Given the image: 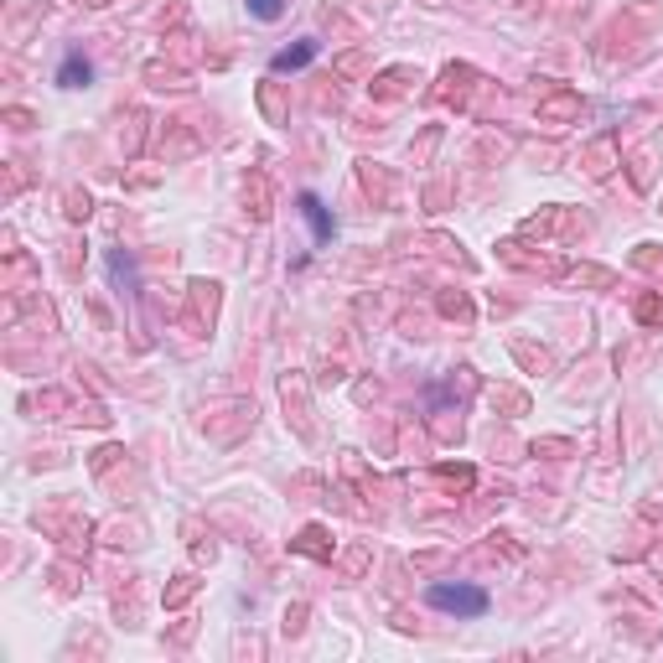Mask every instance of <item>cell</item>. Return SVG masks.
Wrapping results in <instances>:
<instances>
[{
	"label": "cell",
	"instance_id": "3957f363",
	"mask_svg": "<svg viewBox=\"0 0 663 663\" xmlns=\"http://www.w3.org/2000/svg\"><path fill=\"white\" fill-rule=\"evenodd\" d=\"M311 57H317V42H301V47L275 52V68H301V63H311Z\"/></svg>",
	"mask_w": 663,
	"mask_h": 663
},
{
	"label": "cell",
	"instance_id": "277c9868",
	"mask_svg": "<svg viewBox=\"0 0 663 663\" xmlns=\"http://www.w3.org/2000/svg\"><path fill=\"white\" fill-rule=\"evenodd\" d=\"M57 83H68V89H78V83H89V63H83V57H68V63H63V73H57Z\"/></svg>",
	"mask_w": 663,
	"mask_h": 663
},
{
	"label": "cell",
	"instance_id": "5b68a950",
	"mask_svg": "<svg viewBox=\"0 0 663 663\" xmlns=\"http://www.w3.org/2000/svg\"><path fill=\"white\" fill-rule=\"evenodd\" d=\"M285 11V0H249V16H259V21H275Z\"/></svg>",
	"mask_w": 663,
	"mask_h": 663
},
{
	"label": "cell",
	"instance_id": "7a4b0ae2",
	"mask_svg": "<svg viewBox=\"0 0 663 663\" xmlns=\"http://www.w3.org/2000/svg\"><path fill=\"white\" fill-rule=\"evenodd\" d=\"M301 213H306V223H311V234H317V244H327V239H332V218H327V208H321L317 197L306 192V197H301Z\"/></svg>",
	"mask_w": 663,
	"mask_h": 663
},
{
	"label": "cell",
	"instance_id": "6da1fadb",
	"mask_svg": "<svg viewBox=\"0 0 663 663\" xmlns=\"http://www.w3.org/2000/svg\"><path fill=\"white\" fill-rule=\"evenodd\" d=\"M430 607L462 612V616H482L488 612V591H477V586H430Z\"/></svg>",
	"mask_w": 663,
	"mask_h": 663
}]
</instances>
